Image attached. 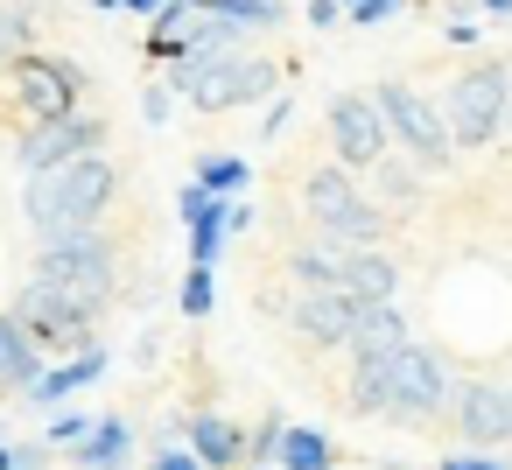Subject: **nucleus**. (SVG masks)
<instances>
[{
    "label": "nucleus",
    "instance_id": "7",
    "mask_svg": "<svg viewBox=\"0 0 512 470\" xmlns=\"http://www.w3.org/2000/svg\"><path fill=\"white\" fill-rule=\"evenodd\" d=\"M0 85H8V113H22V127L64 120L85 99V71L71 57H50V50H22L8 71H0Z\"/></svg>",
    "mask_w": 512,
    "mask_h": 470
},
{
    "label": "nucleus",
    "instance_id": "18",
    "mask_svg": "<svg viewBox=\"0 0 512 470\" xmlns=\"http://www.w3.org/2000/svg\"><path fill=\"white\" fill-rule=\"evenodd\" d=\"M43 365H50V358L36 351V337H29L8 309H0V393H15V400H22V393L36 386V372H43Z\"/></svg>",
    "mask_w": 512,
    "mask_h": 470
},
{
    "label": "nucleus",
    "instance_id": "5",
    "mask_svg": "<svg viewBox=\"0 0 512 470\" xmlns=\"http://www.w3.org/2000/svg\"><path fill=\"white\" fill-rule=\"evenodd\" d=\"M302 211H309L316 239H337V246H379L386 239V211L351 183L344 162H316L302 176Z\"/></svg>",
    "mask_w": 512,
    "mask_h": 470
},
{
    "label": "nucleus",
    "instance_id": "20",
    "mask_svg": "<svg viewBox=\"0 0 512 470\" xmlns=\"http://www.w3.org/2000/svg\"><path fill=\"white\" fill-rule=\"evenodd\" d=\"M190 183H197V190H211V197H246L253 162H246V155H232V148H218V155H197Z\"/></svg>",
    "mask_w": 512,
    "mask_h": 470
},
{
    "label": "nucleus",
    "instance_id": "15",
    "mask_svg": "<svg viewBox=\"0 0 512 470\" xmlns=\"http://www.w3.org/2000/svg\"><path fill=\"white\" fill-rule=\"evenodd\" d=\"M337 295H351V302H386V295H400V267H393L379 246H344V260H337Z\"/></svg>",
    "mask_w": 512,
    "mask_h": 470
},
{
    "label": "nucleus",
    "instance_id": "40",
    "mask_svg": "<svg viewBox=\"0 0 512 470\" xmlns=\"http://www.w3.org/2000/svg\"><path fill=\"white\" fill-rule=\"evenodd\" d=\"M22 8H64V0H22Z\"/></svg>",
    "mask_w": 512,
    "mask_h": 470
},
{
    "label": "nucleus",
    "instance_id": "17",
    "mask_svg": "<svg viewBox=\"0 0 512 470\" xmlns=\"http://www.w3.org/2000/svg\"><path fill=\"white\" fill-rule=\"evenodd\" d=\"M134 463V428L120 414H99L78 442H71V470H127Z\"/></svg>",
    "mask_w": 512,
    "mask_h": 470
},
{
    "label": "nucleus",
    "instance_id": "42",
    "mask_svg": "<svg viewBox=\"0 0 512 470\" xmlns=\"http://www.w3.org/2000/svg\"><path fill=\"white\" fill-rule=\"evenodd\" d=\"M246 470H267V463H246Z\"/></svg>",
    "mask_w": 512,
    "mask_h": 470
},
{
    "label": "nucleus",
    "instance_id": "4",
    "mask_svg": "<svg viewBox=\"0 0 512 470\" xmlns=\"http://www.w3.org/2000/svg\"><path fill=\"white\" fill-rule=\"evenodd\" d=\"M365 99H372V113H379V127H386V148H400L407 169H421V176H449V162H456L449 127H442V113H435L414 85L379 78Z\"/></svg>",
    "mask_w": 512,
    "mask_h": 470
},
{
    "label": "nucleus",
    "instance_id": "23",
    "mask_svg": "<svg viewBox=\"0 0 512 470\" xmlns=\"http://www.w3.org/2000/svg\"><path fill=\"white\" fill-rule=\"evenodd\" d=\"M337 260H344V246H337V239H309V246H295L288 274H295L302 288H337Z\"/></svg>",
    "mask_w": 512,
    "mask_h": 470
},
{
    "label": "nucleus",
    "instance_id": "26",
    "mask_svg": "<svg viewBox=\"0 0 512 470\" xmlns=\"http://www.w3.org/2000/svg\"><path fill=\"white\" fill-rule=\"evenodd\" d=\"M281 428H288L281 414H260V421L246 428V463H267V470H274V442H281Z\"/></svg>",
    "mask_w": 512,
    "mask_h": 470
},
{
    "label": "nucleus",
    "instance_id": "2",
    "mask_svg": "<svg viewBox=\"0 0 512 470\" xmlns=\"http://www.w3.org/2000/svg\"><path fill=\"white\" fill-rule=\"evenodd\" d=\"M113 197H120V169L106 155H78V162H57V169H29V183H22V211H29L36 239L99 225V211Z\"/></svg>",
    "mask_w": 512,
    "mask_h": 470
},
{
    "label": "nucleus",
    "instance_id": "28",
    "mask_svg": "<svg viewBox=\"0 0 512 470\" xmlns=\"http://www.w3.org/2000/svg\"><path fill=\"white\" fill-rule=\"evenodd\" d=\"M400 8H407V0H351L344 22H351V29H379V22H393Z\"/></svg>",
    "mask_w": 512,
    "mask_h": 470
},
{
    "label": "nucleus",
    "instance_id": "35",
    "mask_svg": "<svg viewBox=\"0 0 512 470\" xmlns=\"http://www.w3.org/2000/svg\"><path fill=\"white\" fill-rule=\"evenodd\" d=\"M498 141H512V64H505V134Z\"/></svg>",
    "mask_w": 512,
    "mask_h": 470
},
{
    "label": "nucleus",
    "instance_id": "14",
    "mask_svg": "<svg viewBox=\"0 0 512 470\" xmlns=\"http://www.w3.org/2000/svg\"><path fill=\"white\" fill-rule=\"evenodd\" d=\"M106 344H85V351H71V358H57V365H43L36 372V386L22 393L29 407H43V414H57V407H71V393H85L92 379H106Z\"/></svg>",
    "mask_w": 512,
    "mask_h": 470
},
{
    "label": "nucleus",
    "instance_id": "24",
    "mask_svg": "<svg viewBox=\"0 0 512 470\" xmlns=\"http://www.w3.org/2000/svg\"><path fill=\"white\" fill-rule=\"evenodd\" d=\"M29 43H36V8H22V0H15V8H0V71H8Z\"/></svg>",
    "mask_w": 512,
    "mask_h": 470
},
{
    "label": "nucleus",
    "instance_id": "8",
    "mask_svg": "<svg viewBox=\"0 0 512 470\" xmlns=\"http://www.w3.org/2000/svg\"><path fill=\"white\" fill-rule=\"evenodd\" d=\"M176 218H183V232H190V267H218V253L253 225V204H246V197H211V190L183 183V190H176Z\"/></svg>",
    "mask_w": 512,
    "mask_h": 470
},
{
    "label": "nucleus",
    "instance_id": "19",
    "mask_svg": "<svg viewBox=\"0 0 512 470\" xmlns=\"http://www.w3.org/2000/svg\"><path fill=\"white\" fill-rule=\"evenodd\" d=\"M274 470H337V449L323 428H281L274 442Z\"/></svg>",
    "mask_w": 512,
    "mask_h": 470
},
{
    "label": "nucleus",
    "instance_id": "10",
    "mask_svg": "<svg viewBox=\"0 0 512 470\" xmlns=\"http://www.w3.org/2000/svg\"><path fill=\"white\" fill-rule=\"evenodd\" d=\"M113 127L99 113H64V120H36L22 141H15V169H57V162H78V155H106Z\"/></svg>",
    "mask_w": 512,
    "mask_h": 470
},
{
    "label": "nucleus",
    "instance_id": "1",
    "mask_svg": "<svg viewBox=\"0 0 512 470\" xmlns=\"http://www.w3.org/2000/svg\"><path fill=\"white\" fill-rule=\"evenodd\" d=\"M442 400H449V365L435 344L400 337L379 351H351V379H344L351 414H386L400 428H428V421H442Z\"/></svg>",
    "mask_w": 512,
    "mask_h": 470
},
{
    "label": "nucleus",
    "instance_id": "31",
    "mask_svg": "<svg viewBox=\"0 0 512 470\" xmlns=\"http://www.w3.org/2000/svg\"><path fill=\"white\" fill-rule=\"evenodd\" d=\"M148 470H204V463H197L190 449H176V442H162V449L148 456Z\"/></svg>",
    "mask_w": 512,
    "mask_h": 470
},
{
    "label": "nucleus",
    "instance_id": "33",
    "mask_svg": "<svg viewBox=\"0 0 512 470\" xmlns=\"http://www.w3.org/2000/svg\"><path fill=\"white\" fill-rule=\"evenodd\" d=\"M337 22H344L337 0H309V29H337Z\"/></svg>",
    "mask_w": 512,
    "mask_h": 470
},
{
    "label": "nucleus",
    "instance_id": "9",
    "mask_svg": "<svg viewBox=\"0 0 512 470\" xmlns=\"http://www.w3.org/2000/svg\"><path fill=\"white\" fill-rule=\"evenodd\" d=\"M8 316L36 337V351H43V358H50V351H57V358H71V351L99 344V337H92V323H85V316H78L50 281H22V288H15V302H8Z\"/></svg>",
    "mask_w": 512,
    "mask_h": 470
},
{
    "label": "nucleus",
    "instance_id": "41",
    "mask_svg": "<svg viewBox=\"0 0 512 470\" xmlns=\"http://www.w3.org/2000/svg\"><path fill=\"white\" fill-rule=\"evenodd\" d=\"M0 442H8V421H0Z\"/></svg>",
    "mask_w": 512,
    "mask_h": 470
},
{
    "label": "nucleus",
    "instance_id": "36",
    "mask_svg": "<svg viewBox=\"0 0 512 470\" xmlns=\"http://www.w3.org/2000/svg\"><path fill=\"white\" fill-rule=\"evenodd\" d=\"M15 456H22V442H0V470H15Z\"/></svg>",
    "mask_w": 512,
    "mask_h": 470
},
{
    "label": "nucleus",
    "instance_id": "37",
    "mask_svg": "<svg viewBox=\"0 0 512 470\" xmlns=\"http://www.w3.org/2000/svg\"><path fill=\"white\" fill-rule=\"evenodd\" d=\"M484 15H498V22H512V0H484Z\"/></svg>",
    "mask_w": 512,
    "mask_h": 470
},
{
    "label": "nucleus",
    "instance_id": "13",
    "mask_svg": "<svg viewBox=\"0 0 512 470\" xmlns=\"http://www.w3.org/2000/svg\"><path fill=\"white\" fill-rule=\"evenodd\" d=\"M288 323H295L316 351H337V344H351L358 302H351V295H337V288H302V295L288 302Z\"/></svg>",
    "mask_w": 512,
    "mask_h": 470
},
{
    "label": "nucleus",
    "instance_id": "39",
    "mask_svg": "<svg viewBox=\"0 0 512 470\" xmlns=\"http://www.w3.org/2000/svg\"><path fill=\"white\" fill-rule=\"evenodd\" d=\"M85 8H99V15H120V0H85Z\"/></svg>",
    "mask_w": 512,
    "mask_h": 470
},
{
    "label": "nucleus",
    "instance_id": "6",
    "mask_svg": "<svg viewBox=\"0 0 512 470\" xmlns=\"http://www.w3.org/2000/svg\"><path fill=\"white\" fill-rule=\"evenodd\" d=\"M442 127H449V148H491L498 134H505V64L498 57H484V64H470V71H456V85L442 92Z\"/></svg>",
    "mask_w": 512,
    "mask_h": 470
},
{
    "label": "nucleus",
    "instance_id": "34",
    "mask_svg": "<svg viewBox=\"0 0 512 470\" xmlns=\"http://www.w3.org/2000/svg\"><path fill=\"white\" fill-rule=\"evenodd\" d=\"M449 43H456V50H477V22L456 15V22H449Z\"/></svg>",
    "mask_w": 512,
    "mask_h": 470
},
{
    "label": "nucleus",
    "instance_id": "27",
    "mask_svg": "<svg viewBox=\"0 0 512 470\" xmlns=\"http://www.w3.org/2000/svg\"><path fill=\"white\" fill-rule=\"evenodd\" d=\"M85 428H92V414H78V407H57V414H50V428H43V442H50V449H71Z\"/></svg>",
    "mask_w": 512,
    "mask_h": 470
},
{
    "label": "nucleus",
    "instance_id": "11",
    "mask_svg": "<svg viewBox=\"0 0 512 470\" xmlns=\"http://www.w3.org/2000/svg\"><path fill=\"white\" fill-rule=\"evenodd\" d=\"M323 127H330V148H337L344 169H372L386 155V127H379V113H372L365 92H330Z\"/></svg>",
    "mask_w": 512,
    "mask_h": 470
},
{
    "label": "nucleus",
    "instance_id": "43",
    "mask_svg": "<svg viewBox=\"0 0 512 470\" xmlns=\"http://www.w3.org/2000/svg\"><path fill=\"white\" fill-rule=\"evenodd\" d=\"M337 8H351V0H337Z\"/></svg>",
    "mask_w": 512,
    "mask_h": 470
},
{
    "label": "nucleus",
    "instance_id": "16",
    "mask_svg": "<svg viewBox=\"0 0 512 470\" xmlns=\"http://www.w3.org/2000/svg\"><path fill=\"white\" fill-rule=\"evenodd\" d=\"M183 442H190V456L204 470H246V428L225 421V414H190Z\"/></svg>",
    "mask_w": 512,
    "mask_h": 470
},
{
    "label": "nucleus",
    "instance_id": "21",
    "mask_svg": "<svg viewBox=\"0 0 512 470\" xmlns=\"http://www.w3.org/2000/svg\"><path fill=\"white\" fill-rule=\"evenodd\" d=\"M204 15H218V22L246 29V36H260V29H281V22H288V8H281V0H204Z\"/></svg>",
    "mask_w": 512,
    "mask_h": 470
},
{
    "label": "nucleus",
    "instance_id": "30",
    "mask_svg": "<svg viewBox=\"0 0 512 470\" xmlns=\"http://www.w3.org/2000/svg\"><path fill=\"white\" fill-rule=\"evenodd\" d=\"M288 113H295V99H267V120H260V141H281V134H288Z\"/></svg>",
    "mask_w": 512,
    "mask_h": 470
},
{
    "label": "nucleus",
    "instance_id": "12",
    "mask_svg": "<svg viewBox=\"0 0 512 470\" xmlns=\"http://www.w3.org/2000/svg\"><path fill=\"white\" fill-rule=\"evenodd\" d=\"M442 414H449V428H456L463 442L505 449V386H491V379H449Z\"/></svg>",
    "mask_w": 512,
    "mask_h": 470
},
{
    "label": "nucleus",
    "instance_id": "25",
    "mask_svg": "<svg viewBox=\"0 0 512 470\" xmlns=\"http://www.w3.org/2000/svg\"><path fill=\"white\" fill-rule=\"evenodd\" d=\"M211 302H218V274H211V267H190L183 288H176V309L197 323V316H211Z\"/></svg>",
    "mask_w": 512,
    "mask_h": 470
},
{
    "label": "nucleus",
    "instance_id": "3",
    "mask_svg": "<svg viewBox=\"0 0 512 470\" xmlns=\"http://www.w3.org/2000/svg\"><path fill=\"white\" fill-rule=\"evenodd\" d=\"M36 281H50L85 323H99L120 302V246H113V232L85 225V232L36 239Z\"/></svg>",
    "mask_w": 512,
    "mask_h": 470
},
{
    "label": "nucleus",
    "instance_id": "22",
    "mask_svg": "<svg viewBox=\"0 0 512 470\" xmlns=\"http://www.w3.org/2000/svg\"><path fill=\"white\" fill-rule=\"evenodd\" d=\"M365 176H372V190H379L372 204H393V211H414V204H421V176H414L407 162H386V155H379Z\"/></svg>",
    "mask_w": 512,
    "mask_h": 470
},
{
    "label": "nucleus",
    "instance_id": "29",
    "mask_svg": "<svg viewBox=\"0 0 512 470\" xmlns=\"http://www.w3.org/2000/svg\"><path fill=\"white\" fill-rule=\"evenodd\" d=\"M141 120H148V127H169V120H176V92H169V85H148V92H141Z\"/></svg>",
    "mask_w": 512,
    "mask_h": 470
},
{
    "label": "nucleus",
    "instance_id": "38",
    "mask_svg": "<svg viewBox=\"0 0 512 470\" xmlns=\"http://www.w3.org/2000/svg\"><path fill=\"white\" fill-rule=\"evenodd\" d=\"M505 449H512V386H505Z\"/></svg>",
    "mask_w": 512,
    "mask_h": 470
},
{
    "label": "nucleus",
    "instance_id": "32",
    "mask_svg": "<svg viewBox=\"0 0 512 470\" xmlns=\"http://www.w3.org/2000/svg\"><path fill=\"white\" fill-rule=\"evenodd\" d=\"M435 470H512V463H498V456H484V449H470V456H442Z\"/></svg>",
    "mask_w": 512,
    "mask_h": 470
}]
</instances>
